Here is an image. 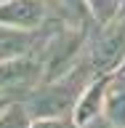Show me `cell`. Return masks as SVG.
<instances>
[{
    "label": "cell",
    "instance_id": "1",
    "mask_svg": "<svg viewBox=\"0 0 125 128\" xmlns=\"http://www.w3.org/2000/svg\"><path fill=\"white\" fill-rule=\"evenodd\" d=\"M93 70L88 59L80 64L77 70L67 72L64 78L45 80L24 99V107L32 115V120H48V118H72L75 104H77L80 94L88 88V83L93 80Z\"/></svg>",
    "mask_w": 125,
    "mask_h": 128
},
{
    "label": "cell",
    "instance_id": "2",
    "mask_svg": "<svg viewBox=\"0 0 125 128\" xmlns=\"http://www.w3.org/2000/svg\"><path fill=\"white\" fill-rule=\"evenodd\" d=\"M88 32L91 30H72V27L59 24L45 38L43 48L37 51V59L43 64V83L64 78L67 72L77 70L80 64L85 62Z\"/></svg>",
    "mask_w": 125,
    "mask_h": 128
},
{
    "label": "cell",
    "instance_id": "3",
    "mask_svg": "<svg viewBox=\"0 0 125 128\" xmlns=\"http://www.w3.org/2000/svg\"><path fill=\"white\" fill-rule=\"evenodd\" d=\"M85 59L96 78H109L125 70V11L107 24H96L88 32Z\"/></svg>",
    "mask_w": 125,
    "mask_h": 128
},
{
    "label": "cell",
    "instance_id": "4",
    "mask_svg": "<svg viewBox=\"0 0 125 128\" xmlns=\"http://www.w3.org/2000/svg\"><path fill=\"white\" fill-rule=\"evenodd\" d=\"M43 83V64L37 56H24L0 64V91L16 102H24Z\"/></svg>",
    "mask_w": 125,
    "mask_h": 128
},
{
    "label": "cell",
    "instance_id": "5",
    "mask_svg": "<svg viewBox=\"0 0 125 128\" xmlns=\"http://www.w3.org/2000/svg\"><path fill=\"white\" fill-rule=\"evenodd\" d=\"M61 22H51L37 32H27V30H13L0 24V64L3 62H13V59H24V56H37V51L43 48L45 38L56 30Z\"/></svg>",
    "mask_w": 125,
    "mask_h": 128
},
{
    "label": "cell",
    "instance_id": "6",
    "mask_svg": "<svg viewBox=\"0 0 125 128\" xmlns=\"http://www.w3.org/2000/svg\"><path fill=\"white\" fill-rule=\"evenodd\" d=\"M51 22L45 0H0V24L13 30L37 32Z\"/></svg>",
    "mask_w": 125,
    "mask_h": 128
},
{
    "label": "cell",
    "instance_id": "7",
    "mask_svg": "<svg viewBox=\"0 0 125 128\" xmlns=\"http://www.w3.org/2000/svg\"><path fill=\"white\" fill-rule=\"evenodd\" d=\"M104 94H107V78H93L88 83V88L80 94L75 112H72V120L77 128L104 118Z\"/></svg>",
    "mask_w": 125,
    "mask_h": 128
},
{
    "label": "cell",
    "instance_id": "8",
    "mask_svg": "<svg viewBox=\"0 0 125 128\" xmlns=\"http://www.w3.org/2000/svg\"><path fill=\"white\" fill-rule=\"evenodd\" d=\"M45 3L51 11V19L61 22L64 27H72V30H93L96 27L85 0H45Z\"/></svg>",
    "mask_w": 125,
    "mask_h": 128
},
{
    "label": "cell",
    "instance_id": "9",
    "mask_svg": "<svg viewBox=\"0 0 125 128\" xmlns=\"http://www.w3.org/2000/svg\"><path fill=\"white\" fill-rule=\"evenodd\" d=\"M104 120H109L115 128H125V70L107 78Z\"/></svg>",
    "mask_w": 125,
    "mask_h": 128
},
{
    "label": "cell",
    "instance_id": "10",
    "mask_svg": "<svg viewBox=\"0 0 125 128\" xmlns=\"http://www.w3.org/2000/svg\"><path fill=\"white\" fill-rule=\"evenodd\" d=\"M88 11L93 16L96 24H107L112 19H117L125 8V0H85Z\"/></svg>",
    "mask_w": 125,
    "mask_h": 128
},
{
    "label": "cell",
    "instance_id": "11",
    "mask_svg": "<svg viewBox=\"0 0 125 128\" xmlns=\"http://www.w3.org/2000/svg\"><path fill=\"white\" fill-rule=\"evenodd\" d=\"M0 128H32V115L24 102H13L0 112Z\"/></svg>",
    "mask_w": 125,
    "mask_h": 128
},
{
    "label": "cell",
    "instance_id": "12",
    "mask_svg": "<svg viewBox=\"0 0 125 128\" xmlns=\"http://www.w3.org/2000/svg\"><path fill=\"white\" fill-rule=\"evenodd\" d=\"M32 128H77L72 118H48V120H32Z\"/></svg>",
    "mask_w": 125,
    "mask_h": 128
},
{
    "label": "cell",
    "instance_id": "13",
    "mask_svg": "<svg viewBox=\"0 0 125 128\" xmlns=\"http://www.w3.org/2000/svg\"><path fill=\"white\" fill-rule=\"evenodd\" d=\"M83 128H115V126H112L109 120L99 118V120H93V123H88V126H83Z\"/></svg>",
    "mask_w": 125,
    "mask_h": 128
},
{
    "label": "cell",
    "instance_id": "14",
    "mask_svg": "<svg viewBox=\"0 0 125 128\" xmlns=\"http://www.w3.org/2000/svg\"><path fill=\"white\" fill-rule=\"evenodd\" d=\"M13 102H16V99H11V96H8V94H3V91H0V112L5 110L8 104H13Z\"/></svg>",
    "mask_w": 125,
    "mask_h": 128
}]
</instances>
